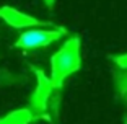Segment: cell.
<instances>
[{"mask_svg":"<svg viewBox=\"0 0 127 124\" xmlns=\"http://www.w3.org/2000/svg\"><path fill=\"white\" fill-rule=\"evenodd\" d=\"M56 38H59L57 31H44V30H30L20 36L16 46L21 49H36L52 42Z\"/></svg>","mask_w":127,"mask_h":124,"instance_id":"1","label":"cell"}]
</instances>
